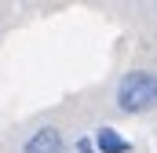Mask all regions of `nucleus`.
<instances>
[{
    "mask_svg": "<svg viewBox=\"0 0 157 153\" xmlns=\"http://www.w3.org/2000/svg\"><path fill=\"white\" fill-rule=\"evenodd\" d=\"M113 102H117L121 113L128 117H143L157 110V73L154 69H128L121 73L117 88H113Z\"/></svg>",
    "mask_w": 157,
    "mask_h": 153,
    "instance_id": "1",
    "label": "nucleus"
},
{
    "mask_svg": "<svg viewBox=\"0 0 157 153\" xmlns=\"http://www.w3.org/2000/svg\"><path fill=\"white\" fill-rule=\"evenodd\" d=\"M73 153H99V150H95V142H91V135H88V139H77V142H73Z\"/></svg>",
    "mask_w": 157,
    "mask_h": 153,
    "instance_id": "4",
    "label": "nucleus"
},
{
    "mask_svg": "<svg viewBox=\"0 0 157 153\" xmlns=\"http://www.w3.org/2000/svg\"><path fill=\"white\" fill-rule=\"evenodd\" d=\"M22 153H70V146H66V135L55 124H40L37 131L22 142Z\"/></svg>",
    "mask_w": 157,
    "mask_h": 153,
    "instance_id": "2",
    "label": "nucleus"
},
{
    "mask_svg": "<svg viewBox=\"0 0 157 153\" xmlns=\"http://www.w3.org/2000/svg\"><path fill=\"white\" fill-rule=\"evenodd\" d=\"M91 142H95L99 153H132V142L121 135L117 128H99V131L91 135Z\"/></svg>",
    "mask_w": 157,
    "mask_h": 153,
    "instance_id": "3",
    "label": "nucleus"
}]
</instances>
